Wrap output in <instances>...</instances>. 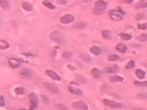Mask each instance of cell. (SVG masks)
<instances>
[{"mask_svg": "<svg viewBox=\"0 0 147 110\" xmlns=\"http://www.w3.org/2000/svg\"><path fill=\"white\" fill-rule=\"evenodd\" d=\"M109 15L113 20L119 21L123 18L124 13L121 10H112L109 12Z\"/></svg>", "mask_w": 147, "mask_h": 110, "instance_id": "1", "label": "cell"}, {"mask_svg": "<svg viewBox=\"0 0 147 110\" xmlns=\"http://www.w3.org/2000/svg\"><path fill=\"white\" fill-rule=\"evenodd\" d=\"M49 39L54 41L60 43L63 41V35L60 32L54 31L50 33Z\"/></svg>", "mask_w": 147, "mask_h": 110, "instance_id": "2", "label": "cell"}, {"mask_svg": "<svg viewBox=\"0 0 147 110\" xmlns=\"http://www.w3.org/2000/svg\"><path fill=\"white\" fill-rule=\"evenodd\" d=\"M29 99L31 103V108L30 110H34L37 107L39 104V99L35 93H31L29 95Z\"/></svg>", "mask_w": 147, "mask_h": 110, "instance_id": "3", "label": "cell"}, {"mask_svg": "<svg viewBox=\"0 0 147 110\" xmlns=\"http://www.w3.org/2000/svg\"><path fill=\"white\" fill-rule=\"evenodd\" d=\"M69 90L71 93H73L74 95H81L83 94V91L79 88H78V85H77L76 83H71L69 87Z\"/></svg>", "mask_w": 147, "mask_h": 110, "instance_id": "4", "label": "cell"}, {"mask_svg": "<svg viewBox=\"0 0 147 110\" xmlns=\"http://www.w3.org/2000/svg\"><path fill=\"white\" fill-rule=\"evenodd\" d=\"M103 102H104V103L106 105H107L108 107H110L116 108H121L123 107V105L122 104L118 103V102H115V101L110 100L107 99H104Z\"/></svg>", "mask_w": 147, "mask_h": 110, "instance_id": "5", "label": "cell"}, {"mask_svg": "<svg viewBox=\"0 0 147 110\" xmlns=\"http://www.w3.org/2000/svg\"><path fill=\"white\" fill-rule=\"evenodd\" d=\"M44 86L47 91L49 92L53 93H57L59 92V88L55 84L50 83H45Z\"/></svg>", "mask_w": 147, "mask_h": 110, "instance_id": "6", "label": "cell"}, {"mask_svg": "<svg viewBox=\"0 0 147 110\" xmlns=\"http://www.w3.org/2000/svg\"><path fill=\"white\" fill-rule=\"evenodd\" d=\"M72 106L74 108L77 110H88V106L85 103L82 102V101H78V102H75L72 103Z\"/></svg>", "mask_w": 147, "mask_h": 110, "instance_id": "7", "label": "cell"}, {"mask_svg": "<svg viewBox=\"0 0 147 110\" xmlns=\"http://www.w3.org/2000/svg\"><path fill=\"white\" fill-rule=\"evenodd\" d=\"M32 73L31 71L29 69L27 68H24L21 70L20 71V75L23 79H28L30 77L32 76Z\"/></svg>", "mask_w": 147, "mask_h": 110, "instance_id": "8", "label": "cell"}, {"mask_svg": "<svg viewBox=\"0 0 147 110\" xmlns=\"http://www.w3.org/2000/svg\"><path fill=\"white\" fill-rule=\"evenodd\" d=\"M107 4L104 0H98L94 3V6L96 9L104 10L107 7Z\"/></svg>", "mask_w": 147, "mask_h": 110, "instance_id": "9", "label": "cell"}, {"mask_svg": "<svg viewBox=\"0 0 147 110\" xmlns=\"http://www.w3.org/2000/svg\"><path fill=\"white\" fill-rule=\"evenodd\" d=\"M74 17L71 14H66L60 19V21L63 24H69L74 21Z\"/></svg>", "mask_w": 147, "mask_h": 110, "instance_id": "10", "label": "cell"}, {"mask_svg": "<svg viewBox=\"0 0 147 110\" xmlns=\"http://www.w3.org/2000/svg\"><path fill=\"white\" fill-rule=\"evenodd\" d=\"M46 74L48 75V76H49L50 78H52V79L55 80H57V81H60V80H61V78L56 73H55V72L53 71L52 70H48L46 71Z\"/></svg>", "mask_w": 147, "mask_h": 110, "instance_id": "11", "label": "cell"}, {"mask_svg": "<svg viewBox=\"0 0 147 110\" xmlns=\"http://www.w3.org/2000/svg\"><path fill=\"white\" fill-rule=\"evenodd\" d=\"M102 36L103 38L106 40H110L113 38V33L109 30H104L102 32Z\"/></svg>", "mask_w": 147, "mask_h": 110, "instance_id": "12", "label": "cell"}, {"mask_svg": "<svg viewBox=\"0 0 147 110\" xmlns=\"http://www.w3.org/2000/svg\"><path fill=\"white\" fill-rule=\"evenodd\" d=\"M91 73V75H93L94 78H96V79L101 78L102 76V72L100 71L98 68H94L92 69Z\"/></svg>", "mask_w": 147, "mask_h": 110, "instance_id": "13", "label": "cell"}, {"mask_svg": "<svg viewBox=\"0 0 147 110\" xmlns=\"http://www.w3.org/2000/svg\"><path fill=\"white\" fill-rule=\"evenodd\" d=\"M9 64L10 65V67L13 68H17L20 66V63L17 59H15L14 58H11L9 60Z\"/></svg>", "mask_w": 147, "mask_h": 110, "instance_id": "14", "label": "cell"}, {"mask_svg": "<svg viewBox=\"0 0 147 110\" xmlns=\"http://www.w3.org/2000/svg\"><path fill=\"white\" fill-rule=\"evenodd\" d=\"M116 49L121 53H125L127 51V46L124 44L119 43L116 46Z\"/></svg>", "mask_w": 147, "mask_h": 110, "instance_id": "15", "label": "cell"}, {"mask_svg": "<svg viewBox=\"0 0 147 110\" xmlns=\"http://www.w3.org/2000/svg\"><path fill=\"white\" fill-rule=\"evenodd\" d=\"M119 71V68L117 66H113V67H109L105 68L104 69V72L106 73H116Z\"/></svg>", "mask_w": 147, "mask_h": 110, "instance_id": "16", "label": "cell"}, {"mask_svg": "<svg viewBox=\"0 0 147 110\" xmlns=\"http://www.w3.org/2000/svg\"><path fill=\"white\" fill-rule=\"evenodd\" d=\"M90 51L91 53L94 54L95 56H98L101 54V49L99 47L97 46H93L90 48Z\"/></svg>", "mask_w": 147, "mask_h": 110, "instance_id": "17", "label": "cell"}, {"mask_svg": "<svg viewBox=\"0 0 147 110\" xmlns=\"http://www.w3.org/2000/svg\"><path fill=\"white\" fill-rule=\"evenodd\" d=\"M22 7L24 10L27 11H32L33 10V6L30 3L28 2H24L22 3Z\"/></svg>", "mask_w": 147, "mask_h": 110, "instance_id": "18", "label": "cell"}, {"mask_svg": "<svg viewBox=\"0 0 147 110\" xmlns=\"http://www.w3.org/2000/svg\"><path fill=\"white\" fill-rule=\"evenodd\" d=\"M135 73L136 76L140 79H142L145 78V72L144 71L141 70V69H138V70H136Z\"/></svg>", "mask_w": 147, "mask_h": 110, "instance_id": "19", "label": "cell"}, {"mask_svg": "<svg viewBox=\"0 0 147 110\" xmlns=\"http://www.w3.org/2000/svg\"><path fill=\"white\" fill-rule=\"evenodd\" d=\"M0 6L4 10H7L10 8L9 4L7 1L4 0H0Z\"/></svg>", "mask_w": 147, "mask_h": 110, "instance_id": "20", "label": "cell"}, {"mask_svg": "<svg viewBox=\"0 0 147 110\" xmlns=\"http://www.w3.org/2000/svg\"><path fill=\"white\" fill-rule=\"evenodd\" d=\"M110 81L112 83H116V82H121L123 81V78L122 77L119 76H114L110 78Z\"/></svg>", "mask_w": 147, "mask_h": 110, "instance_id": "21", "label": "cell"}, {"mask_svg": "<svg viewBox=\"0 0 147 110\" xmlns=\"http://www.w3.org/2000/svg\"><path fill=\"white\" fill-rule=\"evenodd\" d=\"M9 45L5 40H0V49H6L9 48Z\"/></svg>", "mask_w": 147, "mask_h": 110, "instance_id": "22", "label": "cell"}, {"mask_svg": "<svg viewBox=\"0 0 147 110\" xmlns=\"http://www.w3.org/2000/svg\"><path fill=\"white\" fill-rule=\"evenodd\" d=\"M119 36L121 37V38L122 39V40H131L132 38L131 35L129 34L126 33H122L119 34Z\"/></svg>", "mask_w": 147, "mask_h": 110, "instance_id": "23", "label": "cell"}, {"mask_svg": "<svg viewBox=\"0 0 147 110\" xmlns=\"http://www.w3.org/2000/svg\"><path fill=\"white\" fill-rule=\"evenodd\" d=\"M86 24L84 22H77L75 25H74V27H75V28H78V29H82L84 28L86 26Z\"/></svg>", "mask_w": 147, "mask_h": 110, "instance_id": "24", "label": "cell"}, {"mask_svg": "<svg viewBox=\"0 0 147 110\" xmlns=\"http://www.w3.org/2000/svg\"><path fill=\"white\" fill-rule=\"evenodd\" d=\"M119 57L117 55H110L107 58V60L110 61H114L118 60L119 59Z\"/></svg>", "mask_w": 147, "mask_h": 110, "instance_id": "25", "label": "cell"}, {"mask_svg": "<svg viewBox=\"0 0 147 110\" xmlns=\"http://www.w3.org/2000/svg\"><path fill=\"white\" fill-rule=\"evenodd\" d=\"M14 92L16 93L17 95H22L24 93V89L23 87H17L15 88Z\"/></svg>", "mask_w": 147, "mask_h": 110, "instance_id": "26", "label": "cell"}, {"mask_svg": "<svg viewBox=\"0 0 147 110\" xmlns=\"http://www.w3.org/2000/svg\"><path fill=\"white\" fill-rule=\"evenodd\" d=\"M138 40L140 42H145L147 40V34H142L138 37Z\"/></svg>", "mask_w": 147, "mask_h": 110, "instance_id": "27", "label": "cell"}, {"mask_svg": "<svg viewBox=\"0 0 147 110\" xmlns=\"http://www.w3.org/2000/svg\"><path fill=\"white\" fill-rule=\"evenodd\" d=\"M134 85L137 87H143V86H147V81H143V82H140V81H135L134 82Z\"/></svg>", "mask_w": 147, "mask_h": 110, "instance_id": "28", "label": "cell"}, {"mask_svg": "<svg viewBox=\"0 0 147 110\" xmlns=\"http://www.w3.org/2000/svg\"><path fill=\"white\" fill-rule=\"evenodd\" d=\"M43 4L45 6H46L48 8L50 9H55V6H54L52 4H51V2H43Z\"/></svg>", "mask_w": 147, "mask_h": 110, "instance_id": "29", "label": "cell"}, {"mask_svg": "<svg viewBox=\"0 0 147 110\" xmlns=\"http://www.w3.org/2000/svg\"><path fill=\"white\" fill-rule=\"evenodd\" d=\"M72 56V53L70 52H64L62 54V56L63 58H70Z\"/></svg>", "mask_w": 147, "mask_h": 110, "instance_id": "30", "label": "cell"}, {"mask_svg": "<svg viewBox=\"0 0 147 110\" xmlns=\"http://www.w3.org/2000/svg\"><path fill=\"white\" fill-rule=\"evenodd\" d=\"M134 65H135V64H134V62L132 60H131V61H130L129 62L128 64H126V68L128 69H131L132 68L134 67Z\"/></svg>", "mask_w": 147, "mask_h": 110, "instance_id": "31", "label": "cell"}, {"mask_svg": "<svg viewBox=\"0 0 147 110\" xmlns=\"http://www.w3.org/2000/svg\"><path fill=\"white\" fill-rule=\"evenodd\" d=\"M137 28L140 29L145 30L147 29V25L145 24H139L137 25Z\"/></svg>", "mask_w": 147, "mask_h": 110, "instance_id": "32", "label": "cell"}, {"mask_svg": "<svg viewBox=\"0 0 147 110\" xmlns=\"http://www.w3.org/2000/svg\"><path fill=\"white\" fill-rule=\"evenodd\" d=\"M5 105V101L2 96L0 95V106L4 107Z\"/></svg>", "mask_w": 147, "mask_h": 110, "instance_id": "33", "label": "cell"}, {"mask_svg": "<svg viewBox=\"0 0 147 110\" xmlns=\"http://www.w3.org/2000/svg\"><path fill=\"white\" fill-rule=\"evenodd\" d=\"M147 7V3L146 2H144L142 4H141L140 5H139L138 6V8H145V7Z\"/></svg>", "mask_w": 147, "mask_h": 110, "instance_id": "34", "label": "cell"}, {"mask_svg": "<svg viewBox=\"0 0 147 110\" xmlns=\"http://www.w3.org/2000/svg\"><path fill=\"white\" fill-rule=\"evenodd\" d=\"M57 107H58L59 108V109H60L61 110H67V108L66 107L64 106L63 105H62V104L57 105Z\"/></svg>", "mask_w": 147, "mask_h": 110, "instance_id": "35", "label": "cell"}, {"mask_svg": "<svg viewBox=\"0 0 147 110\" xmlns=\"http://www.w3.org/2000/svg\"><path fill=\"white\" fill-rule=\"evenodd\" d=\"M57 3L60 4V5H65L66 4V1L65 0H58Z\"/></svg>", "mask_w": 147, "mask_h": 110, "instance_id": "36", "label": "cell"}, {"mask_svg": "<svg viewBox=\"0 0 147 110\" xmlns=\"http://www.w3.org/2000/svg\"><path fill=\"white\" fill-rule=\"evenodd\" d=\"M133 0H125V2L126 3H132Z\"/></svg>", "mask_w": 147, "mask_h": 110, "instance_id": "37", "label": "cell"}, {"mask_svg": "<svg viewBox=\"0 0 147 110\" xmlns=\"http://www.w3.org/2000/svg\"><path fill=\"white\" fill-rule=\"evenodd\" d=\"M0 24H1V20H0Z\"/></svg>", "mask_w": 147, "mask_h": 110, "instance_id": "38", "label": "cell"}, {"mask_svg": "<svg viewBox=\"0 0 147 110\" xmlns=\"http://www.w3.org/2000/svg\"><path fill=\"white\" fill-rule=\"evenodd\" d=\"M0 56H1V54H0Z\"/></svg>", "mask_w": 147, "mask_h": 110, "instance_id": "39", "label": "cell"}]
</instances>
